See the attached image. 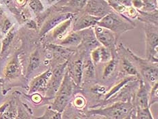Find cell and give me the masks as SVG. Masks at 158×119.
<instances>
[{"label": "cell", "mask_w": 158, "mask_h": 119, "mask_svg": "<svg viewBox=\"0 0 158 119\" xmlns=\"http://www.w3.org/2000/svg\"><path fill=\"white\" fill-rule=\"evenodd\" d=\"M97 25L111 31L118 39L123 33L134 29L136 26L132 20L119 15L113 10L101 18Z\"/></svg>", "instance_id": "obj_2"}, {"label": "cell", "mask_w": 158, "mask_h": 119, "mask_svg": "<svg viewBox=\"0 0 158 119\" xmlns=\"http://www.w3.org/2000/svg\"><path fill=\"white\" fill-rule=\"evenodd\" d=\"M3 83H4V80L2 79V78H0V84H3Z\"/></svg>", "instance_id": "obj_45"}, {"label": "cell", "mask_w": 158, "mask_h": 119, "mask_svg": "<svg viewBox=\"0 0 158 119\" xmlns=\"http://www.w3.org/2000/svg\"><path fill=\"white\" fill-rule=\"evenodd\" d=\"M88 0H69L67 8L71 11H81L86 5Z\"/></svg>", "instance_id": "obj_28"}, {"label": "cell", "mask_w": 158, "mask_h": 119, "mask_svg": "<svg viewBox=\"0 0 158 119\" xmlns=\"http://www.w3.org/2000/svg\"><path fill=\"white\" fill-rule=\"evenodd\" d=\"M132 6L136 10H140L143 6V0H132Z\"/></svg>", "instance_id": "obj_37"}, {"label": "cell", "mask_w": 158, "mask_h": 119, "mask_svg": "<svg viewBox=\"0 0 158 119\" xmlns=\"http://www.w3.org/2000/svg\"><path fill=\"white\" fill-rule=\"evenodd\" d=\"M127 53L129 54L133 62L138 70L140 76L150 86H153L154 84L157 83L158 79V67L157 63H154L147 59L137 56L132 52V50L126 48Z\"/></svg>", "instance_id": "obj_3"}, {"label": "cell", "mask_w": 158, "mask_h": 119, "mask_svg": "<svg viewBox=\"0 0 158 119\" xmlns=\"http://www.w3.org/2000/svg\"><path fill=\"white\" fill-rule=\"evenodd\" d=\"M22 67L19 59V54L16 53L8 62L4 71V76L7 81L11 82L20 77Z\"/></svg>", "instance_id": "obj_14"}, {"label": "cell", "mask_w": 158, "mask_h": 119, "mask_svg": "<svg viewBox=\"0 0 158 119\" xmlns=\"http://www.w3.org/2000/svg\"><path fill=\"white\" fill-rule=\"evenodd\" d=\"M47 50L51 53L54 59L60 61V63H63L71 59V57L75 54V51L71 50L69 48L52 43L47 46Z\"/></svg>", "instance_id": "obj_15"}, {"label": "cell", "mask_w": 158, "mask_h": 119, "mask_svg": "<svg viewBox=\"0 0 158 119\" xmlns=\"http://www.w3.org/2000/svg\"><path fill=\"white\" fill-rule=\"evenodd\" d=\"M17 114V97H12L0 106V119H15Z\"/></svg>", "instance_id": "obj_18"}, {"label": "cell", "mask_w": 158, "mask_h": 119, "mask_svg": "<svg viewBox=\"0 0 158 119\" xmlns=\"http://www.w3.org/2000/svg\"><path fill=\"white\" fill-rule=\"evenodd\" d=\"M75 16L64 20V21L60 23L56 27H54L52 30H51L52 31L51 37H52V39L53 40L56 41L57 43L59 42L60 40L64 38L67 36V34L71 32L70 30L72 27V23H73Z\"/></svg>", "instance_id": "obj_17"}, {"label": "cell", "mask_w": 158, "mask_h": 119, "mask_svg": "<svg viewBox=\"0 0 158 119\" xmlns=\"http://www.w3.org/2000/svg\"><path fill=\"white\" fill-rule=\"evenodd\" d=\"M92 92L93 93L97 95H102L105 93L106 94V91L105 87L100 86V85H97V86H95L92 88Z\"/></svg>", "instance_id": "obj_35"}, {"label": "cell", "mask_w": 158, "mask_h": 119, "mask_svg": "<svg viewBox=\"0 0 158 119\" xmlns=\"http://www.w3.org/2000/svg\"><path fill=\"white\" fill-rule=\"evenodd\" d=\"M133 109L134 105L131 102L121 101L105 108L92 109L88 111V114L106 117L112 119H123L131 113Z\"/></svg>", "instance_id": "obj_4"}, {"label": "cell", "mask_w": 158, "mask_h": 119, "mask_svg": "<svg viewBox=\"0 0 158 119\" xmlns=\"http://www.w3.org/2000/svg\"><path fill=\"white\" fill-rule=\"evenodd\" d=\"M2 13V10H1V8H0V14Z\"/></svg>", "instance_id": "obj_46"}, {"label": "cell", "mask_w": 158, "mask_h": 119, "mask_svg": "<svg viewBox=\"0 0 158 119\" xmlns=\"http://www.w3.org/2000/svg\"><path fill=\"white\" fill-rule=\"evenodd\" d=\"M29 6L35 14L40 13L44 10V6L40 0H30Z\"/></svg>", "instance_id": "obj_33"}, {"label": "cell", "mask_w": 158, "mask_h": 119, "mask_svg": "<svg viewBox=\"0 0 158 119\" xmlns=\"http://www.w3.org/2000/svg\"><path fill=\"white\" fill-rule=\"evenodd\" d=\"M68 62L69 61H65L63 63L56 64V66H55L53 69L52 68V76H51L48 85L45 97L49 99V100L54 97L55 94L63 82L67 70Z\"/></svg>", "instance_id": "obj_6"}, {"label": "cell", "mask_w": 158, "mask_h": 119, "mask_svg": "<svg viewBox=\"0 0 158 119\" xmlns=\"http://www.w3.org/2000/svg\"><path fill=\"white\" fill-rule=\"evenodd\" d=\"M86 100L81 95H77L73 97V100L72 101V104L76 109H84L86 105Z\"/></svg>", "instance_id": "obj_32"}, {"label": "cell", "mask_w": 158, "mask_h": 119, "mask_svg": "<svg viewBox=\"0 0 158 119\" xmlns=\"http://www.w3.org/2000/svg\"><path fill=\"white\" fill-rule=\"evenodd\" d=\"M130 119H136V111L135 109L134 108L132 112V114H131V118Z\"/></svg>", "instance_id": "obj_39"}, {"label": "cell", "mask_w": 158, "mask_h": 119, "mask_svg": "<svg viewBox=\"0 0 158 119\" xmlns=\"http://www.w3.org/2000/svg\"><path fill=\"white\" fill-rule=\"evenodd\" d=\"M135 111L136 119H155L153 117L149 107L143 109H135Z\"/></svg>", "instance_id": "obj_31"}, {"label": "cell", "mask_w": 158, "mask_h": 119, "mask_svg": "<svg viewBox=\"0 0 158 119\" xmlns=\"http://www.w3.org/2000/svg\"><path fill=\"white\" fill-rule=\"evenodd\" d=\"M139 87L136 94L135 99V109H143L148 108L149 106V95L150 88L149 87L150 85L146 83L143 78L139 79ZM150 108V107H149Z\"/></svg>", "instance_id": "obj_12"}, {"label": "cell", "mask_w": 158, "mask_h": 119, "mask_svg": "<svg viewBox=\"0 0 158 119\" xmlns=\"http://www.w3.org/2000/svg\"><path fill=\"white\" fill-rule=\"evenodd\" d=\"M138 20L146 24L157 26V10L154 12H143L138 10Z\"/></svg>", "instance_id": "obj_26"}, {"label": "cell", "mask_w": 158, "mask_h": 119, "mask_svg": "<svg viewBox=\"0 0 158 119\" xmlns=\"http://www.w3.org/2000/svg\"><path fill=\"white\" fill-rule=\"evenodd\" d=\"M69 76L77 87H81L83 74V59H77L72 61L69 60L67 66Z\"/></svg>", "instance_id": "obj_13"}, {"label": "cell", "mask_w": 158, "mask_h": 119, "mask_svg": "<svg viewBox=\"0 0 158 119\" xmlns=\"http://www.w3.org/2000/svg\"><path fill=\"white\" fill-rule=\"evenodd\" d=\"M80 32L82 35V42L80 46H83L85 49L91 51L97 47L101 46L96 38L93 27H90V28L82 30Z\"/></svg>", "instance_id": "obj_19"}, {"label": "cell", "mask_w": 158, "mask_h": 119, "mask_svg": "<svg viewBox=\"0 0 158 119\" xmlns=\"http://www.w3.org/2000/svg\"><path fill=\"white\" fill-rule=\"evenodd\" d=\"M52 67H49L46 71L35 77L31 82L29 86L28 94L38 93L45 96L48 85L52 76Z\"/></svg>", "instance_id": "obj_8"}, {"label": "cell", "mask_w": 158, "mask_h": 119, "mask_svg": "<svg viewBox=\"0 0 158 119\" xmlns=\"http://www.w3.org/2000/svg\"><path fill=\"white\" fill-rule=\"evenodd\" d=\"M47 1L49 2V3H53L54 2L58 1V0H47Z\"/></svg>", "instance_id": "obj_40"}, {"label": "cell", "mask_w": 158, "mask_h": 119, "mask_svg": "<svg viewBox=\"0 0 158 119\" xmlns=\"http://www.w3.org/2000/svg\"><path fill=\"white\" fill-rule=\"evenodd\" d=\"M33 119H36V118H35V117H34V118H33Z\"/></svg>", "instance_id": "obj_48"}, {"label": "cell", "mask_w": 158, "mask_h": 119, "mask_svg": "<svg viewBox=\"0 0 158 119\" xmlns=\"http://www.w3.org/2000/svg\"><path fill=\"white\" fill-rule=\"evenodd\" d=\"M158 103V84L157 83L152 86L149 95V106Z\"/></svg>", "instance_id": "obj_30"}, {"label": "cell", "mask_w": 158, "mask_h": 119, "mask_svg": "<svg viewBox=\"0 0 158 119\" xmlns=\"http://www.w3.org/2000/svg\"><path fill=\"white\" fill-rule=\"evenodd\" d=\"M27 97H29L30 101L32 102L33 104H35V105H39L44 100V98L42 95L38 93H35L31 95H26Z\"/></svg>", "instance_id": "obj_34"}, {"label": "cell", "mask_w": 158, "mask_h": 119, "mask_svg": "<svg viewBox=\"0 0 158 119\" xmlns=\"http://www.w3.org/2000/svg\"><path fill=\"white\" fill-rule=\"evenodd\" d=\"M82 42V35L81 32H71L67 36L60 40L57 44L64 47H78Z\"/></svg>", "instance_id": "obj_21"}, {"label": "cell", "mask_w": 158, "mask_h": 119, "mask_svg": "<svg viewBox=\"0 0 158 119\" xmlns=\"http://www.w3.org/2000/svg\"><path fill=\"white\" fill-rule=\"evenodd\" d=\"M73 119H83L80 116H76V117H75Z\"/></svg>", "instance_id": "obj_42"}, {"label": "cell", "mask_w": 158, "mask_h": 119, "mask_svg": "<svg viewBox=\"0 0 158 119\" xmlns=\"http://www.w3.org/2000/svg\"><path fill=\"white\" fill-rule=\"evenodd\" d=\"M35 118L36 119H63V115L60 112L53 110L49 105L42 117Z\"/></svg>", "instance_id": "obj_29"}, {"label": "cell", "mask_w": 158, "mask_h": 119, "mask_svg": "<svg viewBox=\"0 0 158 119\" xmlns=\"http://www.w3.org/2000/svg\"><path fill=\"white\" fill-rule=\"evenodd\" d=\"M100 19L101 18L90 15L88 14L83 13L80 15L77 14L72 23V31L80 32L90 27H94L97 25Z\"/></svg>", "instance_id": "obj_10"}, {"label": "cell", "mask_w": 158, "mask_h": 119, "mask_svg": "<svg viewBox=\"0 0 158 119\" xmlns=\"http://www.w3.org/2000/svg\"><path fill=\"white\" fill-rule=\"evenodd\" d=\"M0 47H1V44H0ZM0 50H1V48H0Z\"/></svg>", "instance_id": "obj_47"}, {"label": "cell", "mask_w": 158, "mask_h": 119, "mask_svg": "<svg viewBox=\"0 0 158 119\" xmlns=\"http://www.w3.org/2000/svg\"><path fill=\"white\" fill-rule=\"evenodd\" d=\"M94 116V118H92V119H101V117L100 116H98V115H92Z\"/></svg>", "instance_id": "obj_41"}, {"label": "cell", "mask_w": 158, "mask_h": 119, "mask_svg": "<svg viewBox=\"0 0 158 119\" xmlns=\"http://www.w3.org/2000/svg\"><path fill=\"white\" fill-rule=\"evenodd\" d=\"M27 25H28L29 28H31V29H37L36 23L33 21V20H31V21H29L28 23V24H27Z\"/></svg>", "instance_id": "obj_38"}, {"label": "cell", "mask_w": 158, "mask_h": 119, "mask_svg": "<svg viewBox=\"0 0 158 119\" xmlns=\"http://www.w3.org/2000/svg\"><path fill=\"white\" fill-rule=\"evenodd\" d=\"M77 13H71V12H58L56 15H53L50 16L46 21L44 23V25L40 32V36L42 37L45 36L46 33L52 30L54 27L63 23L64 20L71 18L76 15Z\"/></svg>", "instance_id": "obj_11"}, {"label": "cell", "mask_w": 158, "mask_h": 119, "mask_svg": "<svg viewBox=\"0 0 158 119\" xmlns=\"http://www.w3.org/2000/svg\"><path fill=\"white\" fill-rule=\"evenodd\" d=\"M146 59L154 63L158 62V33L157 26L145 23Z\"/></svg>", "instance_id": "obj_5"}, {"label": "cell", "mask_w": 158, "mask_h": 119, "mask_svg": "<svg viewBox=\"0 0 158 119\" xmlns=\"http://www.w3.org/2000/svg\"><path fill=\"white\" fill-rule=\"evenodd\" d=\"M12 26V24L10 23V20L7 19H5L4 23H3L2 25V32L3 33H7V32H8L10 29H11Z\"/></svg>", "instance_id": "obj_36"}, {"label": "cell", "mask_w": 158, "mask_h": 119, "mask_svg": "<svg viewBox=\"0 0 158 119\" xmlns=\"http://www.w3.org/2000/svg\"><path fill=\"white\" fill-rule=\"evenodd\" d=\"M101 119H112V118H109V117H101Z\"/></svg>", "instance_id": "obj_44"}, {"label": "cell", "mask_w": 158, "mask_h": 119, "mask_svg": "<svg viewBox=\"0 0 158 119\" xmlns=\"http://www.w3.org/2000/svg\"><path fill=\"white\" fill-rule=\"evenodd\" d=\"M139 78L135 76H126L124 78H123V79L121 81H119L118 84H115V86H113L111 90L106 92V94L105 95L104 100L106 101L111 100L112 97H113L115 94L118 93L120 91L122 90L123 87H124L126 84L131 83V82L139 80Z\"/></svg>", "instance_id": "obj_22"}, {"label": "cell", "mask_w": 158, "mask_h": 119, "mask_svg": "<svg viewBox=\"0 0 158 119\" xmlns=\"http://www.w3.org/2000/svg\"><path fill=\"white\" fill-rule=\"evenodd\" d=\"M94 78L95 65L92 63L90 56L85 57L83 59V74H82L81 85L92 83Z\"/></svg>", "instance_id": "obj_20"}, {"label": "cell", "mask_w": 158, "mask_h": 119, "mask_svg": "<svg viewBox=\"0 0 158 119\" xmlns=\"http://www.w3.org/2000/svg\"><path fill=\"white\" fill-rule=\"evenodd\" d=\"M116 52H112V51L103 46H99L96 49L91 50L90 57L95 66L99 63H106L111 60L113 56Z\"/></svg>", "instance_id": "obj_16"}, {"label": "cell", "mask_w": 158, "mask_h": 119, "mask_svg": "<svg viewBox=\"0 0 158 119\" xmlns=\"http://www.w3.org/2000/svg\"><path fill=\"white\" fill-rule=\"evenodd\" d=\"M42 59L39 49H35L31 54L29 62L26 71V78H29L41 66Z\"/></svg>", "instance_id": "obj_24"}, {"label": "cell", "mask_w": 158, "mask_h": 119, "mask_svg": "<svg viewBox=\"0 0 158 119\" xmlns=\"http://www.w3.org/2000/svg\"><path fill=\"white\" fill-rule=\"evenodd\" d=\"M131 114H132V112L128 116V117H127L125 118H123V119H130V118H131Z\"/></svg>", "instance_id": "obj_43"}, {"label": "cell", "mask_w": 158, "mask_h": 119, "mask_svg": "<svg viewBox=\"0 0 158 119\" xmlns=\"http://www.w3.org/2000/svg\"><path fill=\"white\" fill-rule=\"evenodd\" d=\"M111 10L112 8L106 0H88L83 13L101 19Z\"/></svg>", "instance_id": "obj_9"}, {"label": "cell", "mask_w": 158, "mask_h": 119, "mask_svg": "<svg viewBox=\"0 0 158 119\" xmlns=\"http://www.w3.org/2000/svg\"><path fill=\"white\" fill-rule=\"evenodd\" d=\"M96 38L101 46L111 50L112 52L117 51V44L119 40L115 34L108 29L98 25L93 27Z\"/></svg>", "instance_id": "obj_7"}, {"label": "cell", "mask_w": 158, "mask_h": 119, "mask_svg": "<svg viewBox=\"0 0 158 119\" xmlns=\"http://www.w3.org/2000/svg\"><path fill=\"white\" fill-rule=\"evenodd\" d=\"M14 37H15V28L12 27V29H10L9 32L7 33V35L6 37L3 39L2 42V46L1 49V55L3 56L4 54L10 46V44H11L12 40L14 39Z\"/></svg>", "instance_id": "obj_27"}, {"label": "cell", "mask_w": 158, "mask_h": 119, "mask_svg": "<svg viewBox=\"0 0 158 119\" xmlns=\"http://www.w3.org/2000/svg\"><path fill=\"white\" fill-rule=\"evenodd\" d=\"M78 88L80 87H77L73 83L66 70L63 82L55 94L52 103H51L50 107L54 110L63 113L74 97L76 88Z\"/></svg>", "instance_id": "obj_1"}, {"label": "cell", "mask_w": 158, "mask_h": 119, "mask_svg": "<svg viewBox=\"0 0 158 119\" xmlns=\"http://www.w3.org/2000/svg\"><path fill=\"white\" fill-rule=\"evenodd\" d=\"M15 119H33L31 109L17 98V114Z\"/></svg>", "instance_id": "obj_25"}, {"label": "cell", "mask_w": 158, "mask_h": 119, "mask_svg": "<svg viewBox=\"0 0 158 119\" xmlns=\"http://www.w3.org/2000/svg\"><path fill=\"white\" fill-rule=\"evenodd\" d=\"M118 67L119 60L118 52H117V53L113 56L111 60H110L109 62L105 63V66L104 67L103 71H102V79L104 80L109 79L110 78L115 74Z\"/></svg>", "instance_id": "obj_23"}]
</instances>
